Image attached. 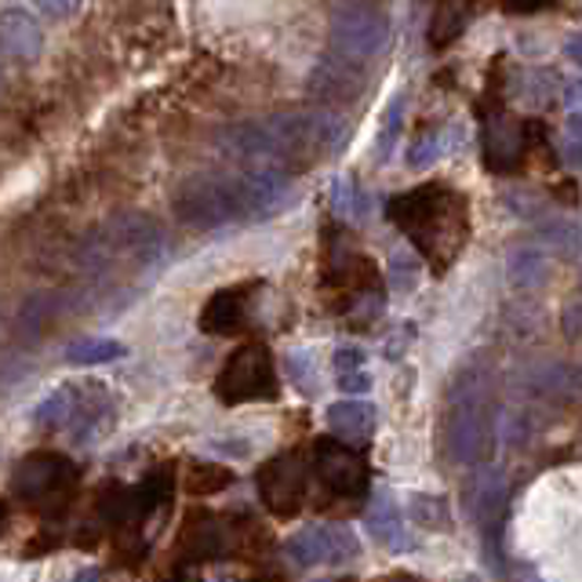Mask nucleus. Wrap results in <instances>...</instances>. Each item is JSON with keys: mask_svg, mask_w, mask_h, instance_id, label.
Returning <instances> with one entry per match:
<instances>
[{"mask_svg": "<svg viewBox=\"0 0 582 582\" xmlns=\"http://www.w3.org/2000/svg\"><path fill=\"white\" fill-rule=\"evenodd\" d=\"M182 557L190 560H211V557H222L226 546H230V535H226L222 521H215L211 513H193L186 528H182Z\"/></svg>", "mask_w": 582, "mask_h": 582, "instance_id": "10", "label": "nucleus"}, {"mask_svg": "<svg viewBox=\"0 0 582 582\" xmlns=\"http://www.w3.org/2000/svg\"><path fill=\"white\" fill-rule=\"evenodd\" d=\"M568 146H571V157L582 165V102L568 117Z\"/></svg>", "mask_w": 582, "mask_h": 582, "instance_id": "18", "label": "nucleus"}, {"mask_svg": "<svg viewBox=\"0 0 582 582\" xmlns=\"http://www.w3.org/2000/svg\"><path fill=\"white\" fill-rule=\"evenodd\" d=\"M215 393L226 404H244V401H274L277 397V372L269 347L258 339H247L244 347L230 353L222 364L219 379H215Z\"/></svg>", "mask_w": 582, "mask_h": 582, "instance_id": "3", "label": "nucleus"}, {"mask_svg": "<svg viewBox=\"0 0 582 582\" xmlns=\"http://www.w3.org/2000/svg\"><path fill=\"white\" fill-rule=\"evenodd\" d=\"M12 492L26 506H34L37 513L59 517L66 513V506L77 495V470L70 466V459L51 456V451H37V456L19 462Z\"/></svg>", "mask_w": 582, "mask_h": 582, "instance_id": "2", "label": "nucleus"}, {"mask_svg": "<svg viewBox=\"0 0 582 582\" xmlns=\"http://www.w3.org/2000/svg\"><path fill=\"white\" fill-rule=\"evenodd\" d=\"M113 357H121V347L110 342V339H84V342H77V347L70 350L73 364H106Z\"/></svg>", "mask_w": 582, "mask_h": 582, "instance_id": "16", "label": "nucleus"}, {"mask_svg": "<svg viewBox=\"0 0 582 582\" xmlns=\"http://www.w3.org/2000/svg\"><path fill=\"white\" fill-rule=\"evenodd\" d=\"M258 495H263L266 510L280 517V521H291L299 517L306 502V484H310V462L303 459V451H288V456H277L258 466L255 473Z\"/></svg>", "mask_w": 582, "mask_h": 582, "instance_id": "5", "label": "nucleus"}, {"mask_svg": "<svg viewBox=\"0 0 582 582\" xmlns=\"http://www.w3.org/2000/svg\"><path fill=\"white\" fill-rule=\"evenodd\" d=\"M386 40V15L375 4L336 8V48L347 51L342 59H364Z\"/></svg>", "mask_w": 582, "mask_h": 582, "instance_id": "6", "label": "nucleus"}, {"mask_svg": "<svg viewBox=\"0 0 582 582\" xmlns=\"http://www.w3.org/2000/svg\"><path fill=\"white\" fill-rule=\"evenodd\" d=\"M390 219L401 226V233L412 237V244L429 258L434 269H448L456 263L470 237V204L462 193L426 182L412 193L390 201Z\"/></svg>", "mask_w": 582, "mask_h": 582, "instance_id": "1", "label": "nucleus"}, {"mask_svg": "<svg viewBox=\"0 0 582 582\" xmlns=\"http://www.w3.org/2000/svg\"><path fill=\"white\" fill-rule=\"evenodd\" d=\"M226 484H233V473L226 466H219V462H190V470H186V492L190 495L222 492Z\"/></svg>", "mask_w": 582, "mask_h": 582, "instance_id": "12", "label": "nucleus"}, {"mask_svg": "<svg viewBox=\"0 0 582 582\" xmlns=\"http://www.w3.org/2000/svg\"><path fill=\"white\" fill-rule=\"evenodd\" d=\"M288 549L299 565H342L347 557L357 554V543L339 524H310L291 538Z\"/></svg>", "mask_w": 582, "mask_h": 582, "instance_id": "7", "label": "nucleus"}, {"mask_svg": "<svg viewBox=\"0 0 582 582\" xmlns=\"http://www.w3.org/2000/svg\"><path fill=\"white\" fill-rule=\"evenodd\" d=\"M390 582H419L415 575H390Z\"/></svg>", "mask_w": 582, "mask_h": 582, "instance_id": "19", "label": "nucleus"}, {"mask_svg": "<svg viewBox=\"0 0 582 582\" xmlns=\"http://www.w3.org/2000/svg\"><path fill=\"white\" fill-rule=\"evenodd\" d=\"M481 117H484V160H488V168L510 175L524 160V124L510 121L502 113V106H495V113H481Z\"/></svg>", "mask_w": 582, "mask_h": 582, "instance_id": "8", "label": "nucleus"}, {"mask_svg": "<svg viewBox=\"0 0 582 582\" xmlns=\"http://www.w3.org/2000/svg\"><path fill=\"white\" fill-rule=\"evenodd\" d=\"M258 284H237L222 288L208 299V306L201 310V328L208 336H241L247 328V303H252Z\"/></svg>", "mask_w": 582, "mask_h": 582, "instance_id": "9", "label": "nucleus"}, {"mask_svg": "<svg viewBox=\"0 0 582 582\" xmlns=\"http://www.w3.org/2000/svg\"><path fill=\"white\" fill-rule=\"evenodd\" d=\"M412 517H415L419 524H426V528H448L445 502H440V499L429 502L426 495H415V499H412Z\"/></svg>", "mask_w": 582, "mask_h": 582, "instance_id": "17", "label": "nucleus"}, {"mask_svg": "<svg viewBox=\"0 0 582 582\" xmlns=\"http://www.w3.org/2000/svg\"><path fill=\"white\" fill-rule=\"evenodd\" d=\"M314 477H317V488L325 492L320 502H357L364 499V492H368V484H372L368 462L331 437L317 440Z\"/></svg>", "mask_w": 582, "mask_h": 582, "instance_id": "4", "label": "nucleus"}, {"mask_svg": "<svg viewBox=\"0 0 582 582\" xmlns=\"http://www.w3.org/2000/svg\"><path fill=\"white\" fill-rule=\"evenodd\" d=\"M368 528L379 543H390V546L401 543V510L393 506L390 495H375V510H372Z\"/></svg>", "mask_w": 582, "mask_h": 582, "instance_id": "13", "label": "nucleus"}, {"mask_svg": "<svg viewBox=\"0 0 582 582\" xmlns=\"http://www.w3.org/2000/svg\"><path fill=\"white\" fill-rule=\"evenodd\" d=\"M336 375H339V386L347 393H364V390H368V368H364V357L357 350L342 347L336 353Z\"/></svg>", "mask_w": 582, "mask_h": 582, "instance_id": "14", "label": "nucleus"}, {"mask_svg": "<svg viewBox=\"0 0 582 582\" xmlns=\"http://www.w3.org/2000/svg\"><path fill=\"white\" fill-rule=\"evenodd\" d=\"M328 426L339 437H368L375 429V412L364 401H342L328 412Z\"/></svg>", "mask_w": 582, "mask_h": 582, "instance_id": "11", "label": "nucleus"}, {"mask_svg": "<svg viewBox=\"0 0 582 582\" xmlns=\"http://www.w3.org/2000/svg\"><path fill=\"white\" fill-rule=\"evenodd\" d=\"M462 19H466V8L440 4L437 8V19H434V29H429V45H434V48H448L451 40L462 34Z\"/></svg>", "mask_w": 582, "mask_h": 582, "instance_id": "15", "label": "nucleus"}]
</instances>
